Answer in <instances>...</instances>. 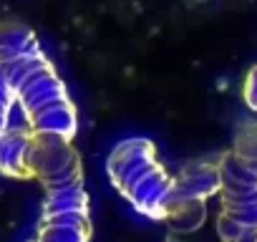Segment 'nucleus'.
Wrapping results in <instances>:
<instances>
[{"label": "nucleus", "mask_w": 257, "mask_h": 242, "mask_svg": "<svg viewBox=\"0 0 257 242\" xmlns=\"http://www.w3.org/2000/svg\"><path fill=\"white\" fill-rule=\"evenodd\" d=\"M0 73L11 83L36 134L76 139V103L31 26L21 21H0Z\"/></svg>", "instance_id": "1"}, {"label": "nucleus", "mask_w": 257, "mask_h": 242, "mask_svg": "<svg viewBox=\"0 0 257 242\" xmlns=\"http://www.w3.org/2000/svg\"><path fill=\"white\" fill-rule=\"evenodd\" d=\"M31 174L46 189L38 242H91L88 194L83 187L81 157L73 139L36 134L31 147Z\"/></svg>", "instance_id": "2"}, {"label": "nucleus", "mask_w": 257, "mask_h": 242, "mask_svg": "<svg viewBox=\"0 0 257 242\" xmlns=\"http://www.w3.org/2000/svg\"><path fill=\"white\" fill-rule=\"evenodd\" d=\"M106 172L118 194L152 219L167 222V217L179 207L177 177L164 169L157 147L149 139L118 142L108 154Z\"/></svg>", "instance_id": "3"}, {"label": "nucleus", "mask_w": 257, "mask_h": 242, "mask_svg": "<svg viewBox=\"0 0 257 242\" xmlns=\"http://www.w3.org/2000/svg\"><path fill=\"white\" fill-rule=\"evenodd\" d=\"M219 239L252 242L257 237V169H252L232 149H227L224 154H219Z\"/></svg>", "instance_id": "4"}, {"label": "nucleus", "mask_w": 257, "mask_h": 242, "mask_svg": "<svg viewBox=\"0 0 257 242\" xmlns=\"http://www.w3.org/2000/svg\"><path fill=\"white\" fill-rule=\"evenodd\" d=\"M219 157L217 162H189L177 174V197L179 204L192 199H209L219 194Z\"/></svg>", "instance_id": "5"}, {"label": "nucleus", "mask_w": 257, "mask_h": 242, "mask_svg": "<svg viewBox=\"0 0 257 242\" xmlns=\"http://www.w3.org/2000/svg\"><path fill=\"white\" fill-rule=\"evenodd\" d=\"M33 129H11L0 137V174L13 179H33L31 174Z\"/></svg>", "instance_id": "6"}, {"label": "nucleus", "mask_w": 257, "mask_h": 242, "mask_svg": "<svg viewBox=\"0 0 257 242\" xmlns=\"http://www.w3.org/2000/svg\"><path fill=\"white\" fill-rule=\"evenodd\" d=\"M204 214H207L204 202H202V199H192V202L179 204V207L167 217V222H169V227L177 229V232H192V229H197V227L204 222Z\"/></svg>", "instance_id": "7"}, {"label": "nucleus", "mask_w": 257, "mask_h": 242, "mask_svg": "<svg viewBox=\"0 0 257 242\" xmlns=\"http://www.w3.org/2000/svg\"><path fill=\"white\" fill-rule=\"evenodd\" d=\"M232 152L252 169H257V121H244V124L237 127Z\"/></svg>", "instance_id": "8"}, {"label": "nucleus", "mask_w": 257, "mask_h": 242, "mask_svg": "<svg viewBox=\"0 0 257 242\" xmlns=\"http://www.w3.org/2000/svg\"><path fill=\"white\" fill-rule=\"evenodd\" d=\"M18 108V98L11 88V83L6 81V76L0 73V137H3L11 127V118Z\"/></svg>", "instance_id": "9"}, {"label": "nucleus", "mask_w": 257, "mask_h": 242, "mask_svg": "<svg viewBox=\"0 0 257 242\" xmlns=\"http://www.w3.org/2000/svg\"><path fill=\"white\" fill-rule=\"evenodd\" d=\"M242 98H244V103H247L252 111H257V66H252V68L247 71V76H244Z\"/></svg>", "instance_id": "10"}, {"label": "nucleus", "mask_w": 257, "mask_h": 242, "mask_svg": "<svg viewBox=\"0 0 257 242\" xmlns=\"http://www.w3.org/2000/svg\"><path fill=\"white\" fill-rule=\"evenodd\" d=\"M252 242H257V237H254V239H252Z\"/></svg>", "instance_id": "11"}, {"label": "nucleus", "mask_w": 257, "mask_h": 242, "mask_svg": "<svg viewBox=\"0 0 257 242\" xmlns=\"http://www.w3.org/2000/svg\"><path fill=\"white\" fill-rule=\"evenodd\" d=\"M199 3H204V0H199Z\"/></svg>", "instance_id": "12"}, {"label": "nucleus", "mask_w": 257, "mask_h": 242, "mask_svg": "<svg viewBox=\"0 0 257 242\" xmlns=\"http://www.w3.org/2000/svg\"><path fill=\"white\" fill-rule=\"evenodd\" d=\"M33 242H38V239H33Z\"/></svg>", "instance_id": "13"}]
</instances>
